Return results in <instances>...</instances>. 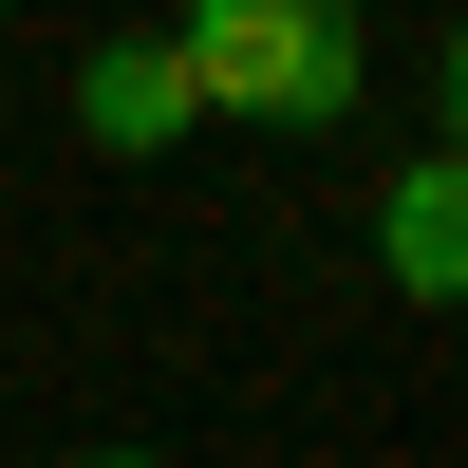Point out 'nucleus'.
<instances>
[{
  "instance_id": "5",
  "label": "nucleus",
  "mask_w": 468,
  "mask_h": 468,
  "mask_svg": "<svg viewBox=\"0 0 468 468\" xmlns=\"http://www.w3.org/2000/svg\"><path fill=\"white\" fill-rule=\"evenodd\" d=\"M0 19H19V0H0Z\"/></svg>"
},
{
  "instance_id": "2",
  "label": "nucleus",
  "mask_w": 468,
  "mask_h": 468,
  "mask_svg": "<svg viewBox=\"0 0 468 468\" xmlns=\"http://www.w3.org/2000/svg\"><path fill=\"white\" fill-rule=\"evenodd\" d=\"M57 112H75V150H94V169H169V150L207 132V112H187V75H169V37H75Z\"/></svg>"
},
{
  "instance_id": "3",
  "label": "nucleus",
  "mask_w": 468,
  "mask_h": 468,
  "mask_svg": "<svg viewBox=\"0 0 468 468\" xmlns=\"http://www.w3.org/2000/svg\"><path fill=\"white\" fill-rule=\"evenodd\" d=\"M375 282H394L412 319H450V300H468V169H450V132L375 187Z\"/></svg>"
},
{
  "instance_id": "1",
  "label": "nucleus",
  "mask_w": 468,
  "mask_h": 468,
  "mask_svg": "<svg viewBox=\"0 0 468 468\" xmlns=\"http://www.w3.org/2000/svg\"><path fill=\"white\" fill-rule=\"evenodd\" d=\"M169 75H187L207 132L319 150V132H356V94H375V19H356V0H187V19H169Z\"/></svg>"
},
{
  "instance_id": "4",
  "label": "nucleus",
  "mask_w": 468,
  "mask_h": 468,
  "mask_svg": "<svg viewBox=\"0 0 468 468\" xmlns=\"http://www.w3.org/2000/svg\"><path fill=\"white\" fill-rule=\"evenodd\" d=\"M75 468H169V450H75Z\"/></svg>"
}]
</instances>
